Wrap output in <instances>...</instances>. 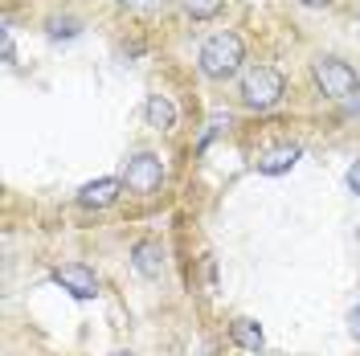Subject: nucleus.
Instances as JSON below:
<instances>
[{
  "label": "nucleus",
  "mask_w": 360,
  "mask_h": 356,
  "mask_svg": "<svg viewBox=\"0 0 360 356\" xmlns=\"http://www.w3.org/2000/svg\"><path fill=\"white\" fill-rule=\"evenodd\" d=\"M348 332H352V340L360 344V303L352 307V312H348Z\"/></svg>",
  "instance_id": "2eb2a0df"
},
{
  "label": "nucleus",
  "mask_w": 360,
  "mask_h": 356,
  "mask_svg": "<svg viewBox=\"0 0 360 356\" xmlns=\"http://www.w3.org/2000/svg\"><path fill=\"white\" fill-rule=\"evenodd\" d=\"M143 119H148V127H156V132H172V127H176V107H172L164 94H148V98H143Z\"/></svg>",
  "instance_id": "9d476101"
},
{
  "label": "nucleus",
  "mask_w": 360,
  "mask_h": 356,
  "mask_svg": "<svg viewBox=\"0 0 360 356\" xmlns=\"http://www.w3.org/2000/svg\"><path fill=\"white\" fill-rule=\"evenodd\" d=\"M123 4H148V0H123Z\"/></svg>",
  "instance_id": "f3484780"
},
{
  "label": "nucleus",
  "mask_w": 360,
  "mask_h": 356,
  "mask_svg": "<svg viewBox=\"0 0 360 356\" xmlns=\"http://www.w3.org/2000/svg\"><path fill=\"white\" fill-rule=\"evenodd\" d=\"M131 267L135 274H143V279H160L164 274V246L156 238H139L131 246Z\"/></svg>",
  "instance_id": "0eeeda50"
},
{
  "label": "nucleus",
  "mask_w": 360,
  "mask_h": 356,
  "mask_svg": "<svg viewBox=\"0 0 360 356\" xmlns=\"http://www.w3.org/2000/svg\"><path fill=\"white\" fill-rule=\"evenodd\" d=\"M299 4H307V8H323V4H332V0H299Z\"/></svg>",
  "instance_id": "dca6fc26"
},
{
  "label": "nucleus",
  "mask_w": 360,
  "mask_h": 356,
  "mask_svg": "<svg viewBox=\"0 0 360 356\" xmlns=\"http://www.w3.org/2000/svg\"><path fill=\"white\" fill-rule=\"evenodd\" d=\"M246 62V42L233 33V29H217L213 37H205L201 45V74L213 78V82H225L233 78Z\"/></svg>",
  "instance_id": "f257e3e1"
},
{
  "label": "nucleus",
  "mask_w": 360,
  "mask_h": 356,
  "mask_svg": "<svg viewBox=\"0 0 360 356\" xmlns=\"http://www.w3.org/2000/svg\"><path fill=\"white\" fill-rule=\"evenodd\" d=\"M123 184L139 193V197H152L160 193V184H164V160L156 152H139V156L127 160V168H123Z\"/></svg>",
  "instance_id": "20e7f679"
},
{
  "label": "nucleus",
  "mask_w": 360,
  "mask_h": 356,
  "mask_svg": "<svg viewBox=\"0 0 360 356\" xmlns=\"http://www.w3.org/2000/svg\"><path fill=\"white\" fill-rule=\"evenodd\" d=\"M311 78H315V87L323 90L328 98H336V103L352 98V94L360 90L356 70L348 66V62H340V58H319V62L311 66Z\"/></svg>",
  "instance_id": "7ed1b4c3"
},
{
  "label": "nucleus",
  "mask_w": 360,
  "mask_h": 356,
  "mask_svg": "<svg viewBox=\"0 0 360 356\" xmlns=\"http://www.w3.org/2000/svg\"><path fill=\"white\" fill-rule=\"evenodd\" d=\"M111 356H135V352H111Z\"/></svg>",
  "instance_id": "a211bd4d"
},
{
  "label": "nucleus",
  "mask_w": 360,
  "mask_h": 356,
  "mask_svg": "<svg viewBox=\"0 0 360 356\" xmlns=\"http://www.w3.org/2000/svg\"><path fill=\"white\" fill-rule=\"evenodd\" d=\"M0 53H4L8 66L17 62V45H13V29H8V25H4V33H0Z\"/></svg>",
  "instance_id": "ddd939ff"
},
{
  "label": "nucleus",
  "mask_w": 360,
  "mask_h": 356,
  "mask_svg": "<svg viewBox=\"0 0 360 356\" xmlns=\"http://www.w3.org/2000/svg\"><path fill=\"white\" fill-rule=\"evenodd\" d=\"M53 283L62 291H70L74 299H94L98 295V274L86 262H62V267L53 270Z\"/></svg>",
  "instance_id": "39448f33"
},
{
  "label": "nucleus",
  "mask_w": 360,
  "mask_h": 356,
  "mask_svg": "<svg viewBox=\"0 0 360 356\" xmlns=\"http://www.w3.org/2000/svg\"><path fill=\"white\" fill-rule=\"evenodd\" d=\"M283 94H287V78L274 66H250L242 74V103L250 111H270Z\"/></svg>",
  "instance_id": "f03ea898"
},
{
  "label": "nucleus",
  "mask_w": 360,
  "mask_h": 356,
  "mask_svg": "<svg viewBox=\"0 0 360 356\" xmlns=\"http://www.w3.org/2000/svg\"><path fill=\"white\" fill-rule=\"evenodd\" d=\"M78 29H82V25L74 21V17H53V21H49V37H53V42H62V37H78Z\"/></svg>",
  "instance_id": "f8f14e48"
},
{
  "label": "nucleus",
  "mask_w": 360,
  "mask_h": 356,
  "mask_svg": "<svg viewBox=\"0 0 360 356\" xmlns=\"http://www.w3.org/2000/svg\"><path fill=\"white\" fill-rule=\"evenodd\" d=\"M356 238H360V225H356Z\"/></svg>",
  "instance_id": "6ab92c4d"
},
{
  "label": "nucleus",
  "mask_w": 360,
  "mask_h": 356,
  "mask_svg": "<svg viewBox=\"0 0 360 356\" xmlns=\"http://www.w3.org/2000/svg\"><path fill=\"white\" fill-rule=\"evenodd\" d=\"M229 340L242 348V352H262L266 348V336H262V324L258 319H250V315H238L233 324H229Z\"/></svg>",
  "instance_id": "6e6552de"
},
{
  "label": "nucleus",
  "mask_w": 360,
  "mask_h": 356,
  "mask_svg": "<svg viewBox=\"0 0 360 356\" xmlns=\"http://www.w3.org/2000/svg\"><path fill=\"white\" fill-rule=\"evenodd\" d=\"M344 184H348V189H352V193L360 197V160L352 164V168H348V172H344Z\"/></svg>",
  "instance_id": "4468645a"
},
{
  "label": "nucleus",
  "mask_w": 360,
  "mask_h": 356,
  "mask_svg": "<svg viewBox=\"0 0 360 356\" xmlns=\"http://www.w3.org/2000/svg\"><path fill=\"white\" fill-rule=\"evenodd\" d=\"M119 193H123V177H98L78 189V205L82 209H111Z\"/></svg>",
  "instance_id": "423d86ee"
},
{
  "label": "nucleus",
  "mask_w": 360,
  "mask_h": 356,
  "mask_svg": "<svg viewBox=\"0 0 360 356\" xmlns=\"http://www.w3.org/2000/svg\"><path fill=\"white\" fill-rule=\"evenodd\" d=\"M221 8H225V0H184V13L193 21H213Z\"/></svg>",
  "instance_id": "9b49d317"
},
{
  "label": "nucleus",
  "mask_w": 360,
  "mask_h": 356,
  "mask_svg": "<svg viewBox=\"0 0 360 356\" xmlns=\"http://www.w3.org/2000/svg\"><path fill=\"white\" fill-rule=\"evenodd\" d=\"M303 156V148L299 144H283V148H270L266 156L258 160V172L262 177H283V172H291L295 164Z\"/></svg>",
  "instance_id": "1a4fd4ad"
}]
</instances>
